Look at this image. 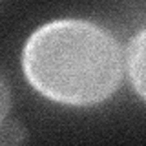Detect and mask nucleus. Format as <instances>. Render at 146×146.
Listing matches in <instances>:
<instances>
[{
  "mask_svg": "<svg viewBox=\"0 0 146 146\" xmlns=\"http://www.w3.org/2000/svg\"><path fill=\"white\" fill-rule=\"evenodd\" d=\"M26 80L64 106H97L122 80V49L106 27L84 18L46 22L22 49Z\"/></svg>",
  "mask_w": 146,
  "mask_h": 146,
  "instance_id": "nucleus-1",
  "label": "nucleus"
},
{
  "mask_svg": "<svg viewBox=\"0 0 146 146\" xmlns=\"http://www.w3.org/2000/svg\"><path fill=\"white\" fill-rule=\"evenodd\" d=\"M126 66L135 93L146 102V27L130 40Z\"/></svg>",
  "mask_w": 146,
  "mask_h": 146,
  "instance_id": "nucleus-2",
  "label": "nucleus"
},
{
  "mask_svg": "<svg viewBox=\"0 0 146 146\" xmlns=\"http://www.w3.org/2000/svg\"><path fill=\"white\" fill-rule=\"evenodd\" d=\"M9 102H11V97H9V88L4 80V77L0 75V122H4L7 111H9Z\"/></svg>",
  "mask_w": 146,
  "mask_h": 146,
  "instance_id": "nucleus-3",
  "label": "nucleus"
}]
</instances>
